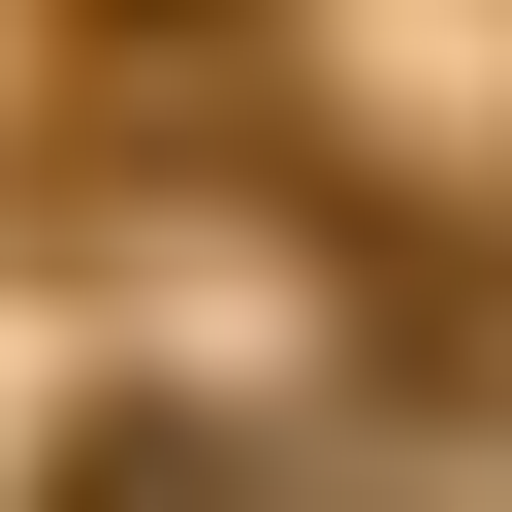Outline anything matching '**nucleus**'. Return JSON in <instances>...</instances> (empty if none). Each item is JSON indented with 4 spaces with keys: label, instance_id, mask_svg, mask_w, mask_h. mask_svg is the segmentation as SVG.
<instances>
[{
    "label": "nucleus",
    "instance_id": "f257e3e1",
    "mask_svg": "<svg viewBox=\"0 0 512 512\" xmlns=\"http://www.w3.org/2000/svg\"><path fill=\"white\" fill-rule=\"evenodd\" d=\"M32 512H256V480H224V416H160V384H128V416H64V480H32Z\"/></svg>",
    "mask_w": 512,
    "mask_h": 512
},
{
    "label": "nucleus",
    "instance_id": "f03ea898",
    "mask_svg": "<svg viewBox=\"0 0 512 512\" xmlns=\"http://www.w3.org/2000/svg\"><path fill=\"white\" fill-rule=\"evenodd\" d=\"M96 32H224V0H96Z\"/></svg>",
    "mask_w": 512,
    "mask_h": 512
}]
</instances>
